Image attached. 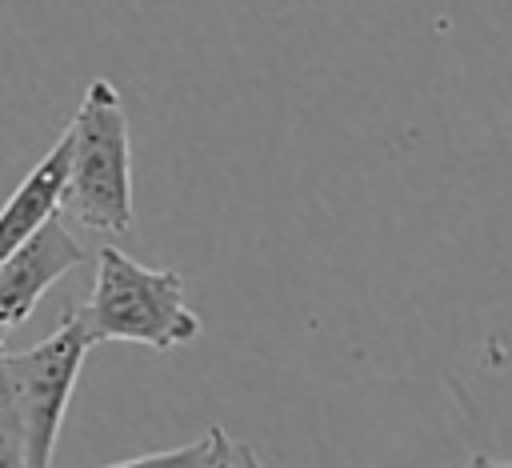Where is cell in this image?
Segmentation results:
<instances>
[{
	"mask_svg": "<svg viewBox=\"0 0 512 468\" xmlns=\"http://www.w3.org/2000/svg\"><path fill=\"white\" fill-rule=\"evenodd\" d=\"M60 212L92 232L120 236L132 228V136L112 80L96 76L68 124V176Z\"/></svg>",
	"mask_w": 512,
	"mask_h": 468,
	"instance_id": "cell-1",
	"label": "cell"
},
{
	"mask_svg": "<svg viewBox=\"0 0 512 468\" xmlns=\"http://www.w3.org/2000/svg\"><path fill=\"white\" fill-rule=\"evenodd\" d=\"M84 324L100 340L144 344L172 352L200 336V316L184 300V276L176 268H144L116 244L96 252V280L80 304Z\"/></svg>",
	"mask_w": 512,
	"mask_h": 468,
	"instance_id": "cell-2",
	"label": "cell"
},
{
	"mask_svg": "<svg viewBox=\"0 0 512 468\" xmlns=\"http://www.w3.org/2000/svg\"><path fill=\"white\" fill-rule=\"evenodd\" d=\"M96 344L92 328L84 324L80 308H68L60 324L32 348L8 352L4 348V372L12 384V400L20 412V432H24V468H44L52 464L72 388L80 380L84 356Z\"/></svg>",
	"mask_w": 512,
	"mask_h": 468,
	"instance_id": "cell-3",
	"label": "cell"
},
{
	"mask_svg": "<svg viewBox=\"0 0 512 468\" xmlns=\"http://www.w3.org/2000/svg\"><path fill=\"white\" fill-rule=\"evenodd\" d=\"M80 260H84V248L64 228L60 212L48 216L24 244H16L0 260V336L8 328H20L36 312L40 296L56 280H64Z\"/></svg>",
	"mask_w": 512,
	"mask_h": 468,
	"instance_id": "cell-4",
	"label": "cell"
},
{
	"mask_svg": "<svg viewBox=\"0 0 512 468\" xmlns=\"http://www.w3.org/2000/svg\"><path fill=\"white\" fill-rule=\"evenodd\" d=\"M64 176H68V128H64L60 140L32 164V172L16 184V192L0 204V260H4L16 244H24L48 216L60 212Z\"/></svg>",
	"mask_w": 512,
	"mask_h": 468,
	"instance_id": "cell-5",
	"label": "cell"
},
{
	"mask_svg": "<svg viewBox=\"0 0 512 468\" xmlns=\"http://www.w3.org/2000/svg\"><path fill=\"white\" fill-rule=\"evenodd\" d=\"M120 468L128 464H260V452L232 440L220 424H212L208 432H200L192 444H180V448H160V452H140V456H128V460H116Z\"/></svg>",
	"mask_w": 512,
	"mask_h": 468,
	"instance_id": "cell-6",
	"label": "cell"
},
{
	"mask_svg": "<svg viewBox=\"0 0 512 468\" xmlns=\"http://www.w3.org/2000/svg\"><path fill=\"white\" fill-rule=\"evenodd\" d=\"M0 464H24V432H20V412L4 372V344H0Z\"/></svg>",
	"mask_w": 512,
	"mask_h": 468,
	"instance_id": "cell-7",
	"label": "cell"
}]
</instances>
